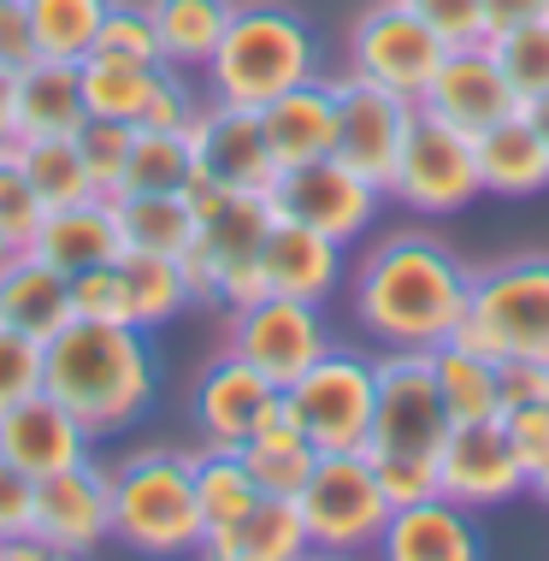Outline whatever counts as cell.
Masks as SVG:
<instances>
[{"mask_svg":"<svg viewBox=\"0 0 549 561\" xmlns=\"http://www.w3.org/2000/svg\"><path fill=\"white\" fill-rule=\"evenodd\" d=\"M89 59H106V66H142V71L165 66L148 7H125V0H113V12H106V24H101V36H95V48H89Z\"/></svg>","mask_w":549,"mask_h":561,"instance_id":"obj_40","label":"cell"},{"mask_svg":"<svg viewBox=\"0 0 549 561\" xmlns=\"http://www.w3.org/2000/svg\"><path fill=\"white\" fill-rule=\"evenodd\" d=\"M455 337L491 360H544L549 367V254L491 266L472 278L467 320Z\"/></svg>","mask_w":549,"mask_h":561,"instance_id":"obj_6","label":"cell"},{"mask_svg":"<svg viewBox=\"0 0 549 561\" xmlns=\"http://www.w3.org/2000/svg\"><path fill=\"white\" fill-rule=\"evenodd\" d=\"M261 278L278 296H301V301H325L343 278V242H331L325 231H308L296 219H278L261 254Z\"/></svg>","mask_w":549,"mask_h":561,"instance_id":"obj_25","label":"cell"},{"mask_svg":"<svg viewBox=\"0 0 549 561\" xmlns=\"http://www.w3.org/2000/svg\"><path fill=\"white\" fill-rule=\"evenodd\" d=\"M444 54H449L444 36H437V30L425 24L408 0H385V7H373L355 24V42H348L355 78L385 83V89H396V95H408V101L425 95V83L437 78Z\"/></svg>","mask_w":549,"mask_h":561,"instance_id":"obj_12","label":"cell"},{"mask_svg":"<svg viewBox=\"0 0 549 561\" xmlns=\"http://www.w3.org/2000/svg\"><path fill=\"white\" fill-rule=\"evenodd\" d=\"M231 0H148L165 66H207L231 30Z\"/></svg>","mask_w":549,"mask_h":561,"instance_id":"obj_32","label":"cell"},{"mask_svg":"<svg viewBox=\"0 0 549 561\" xmlns=\"http://www.w3.org/2000/svg\"><path fill=\"white\" fill-rule=\"evenodd\" d=\"M130 142H136V125H125V118H101V113H89L83 125H78V148H83L89 178H95V190H101V195H118V184H125Z\"/></svg>","mask_w":549,"mask_h":561,"instance_id":"obj_41","label":"cell"},{"mask_svg":"<svg viewBox=\"0 0 549 561\" xmlns=\"http://www.w3.org/2000/svg\"><path fill=\"white\" fill-rule=\"evenodd\" d=\"M19 254H24V249H19V242H12L7 231H0V272H7L12 261H19Z\"/></svg>","mask_w":549,"mask_h":561,"instance_id":"obj_56","label":"cell"},{"mask_svg":"<svg viewBox=\"0 0 549 561\" xmlns=\"http://www.w3.org/2000/svg\"><path fill=\"white\" fill-rule=\"evenodd\" d=\"M190 479H195V508H202V543L225 538L242 514L261 503V484H254L249 461L237 449L207 444L202 455H190Z\"/></svg>","mask_w":549,"mask_h":561,"instance_id":"obj_30","label":"cell"},{"mask_svg":"<svg viewBox=\"0 0 549 561\" xmlns=\"http://www.w3.org/2000/svg\"><path fill=\"white\" fill-rule=\"evenodd\" d=\"M284 402L319 455L366 449L378 408V360L355 355V348H325L296 385H284Z\"/></svg>","mask_w":549,"mask_h":561,"instance_id":"obj_7","label":"cell"},{"mask_svg":"<svg viewBox=\"0 0 549 561\" xmlns=\"http://www.w3.org/2000/svg\"><path fill=\"white\" fill-rule=\"evenodd\" d=\"M313 30L301 24V12L289 7H237L225 42L207 59V78L219 101L237 107H266L284 89H296L301 78H313Z\"/></svg>","mask_w":549,"mask_h":561,"instance_id":"obj_3","label":"cell"},{"mask_svg":"<svg viewBox=\"0 0 549 561\" xmlns=\"http://www.w3.org/2000/svg\"><path fill=\"white\" fill-rule=\"evenodd\" d=\"M195 178V142L190 130H142L136 125L130 165L118 190H183Z\"/></svg>","mask_w":549,"mask_h":561,"instance_id":"obj_37","label":"cell"},{"mask_svg":"<svg viewBox=\"0 0 549 561\" xmlns=\"http://www.w3.org/2000/svg\"><path fill=\"white\" fill-rule=\"evenodd\" d=\"M502 432H508L514 455L526 461V473L549 455V402H521V408H502Z\"/></svg>","mask_w":549,"mask_h":561,"instance_id":"obj_49","label":"cell"},{"mask_svg":"<svg viewBox=\"0 0 549 561\" xmlns=\"http://www.w3.org/2000/svg\"><path fill=\"white\" fill-rule=\"evenodd\" d=\"M83 455H89L83 420L59 397H48V390H36V397L12 402L7 414H0V461L24 467L30 479H48L59 467L83 461Z\"/></svg>","mask_w":549,"mask_h":561,"instance_id":"obj_20","label":"cell"},{"mask_svg":"<svg viewBox=\"0 0 549 561\" xmlns=\"http://www.w3.org/2000/svg\"><path fill=\"white\" fill-rule=\"evenodd\" d=\"M19 160H24L36 195H42V207H71V202L101 195L95 178H89V160H83L78 136H24Z\"/></svg>","mask_w":549,"mask_h":561,"instance_id":"obj_35","label":"cell"},{"mask_svg":"<svg viewBox=\"0 0 549 561\" xmlns=\"http://www.w3.org/2000/svg\"><path fill=\"white\" fill-rule=\"evenodd\" d=\"M526 491H538L544 503H549V455H544V461H538V467H531V473H526Z\"/></svg>","mask_w":549,"mask_h":561,"instance_id":"obj_55","label":"cell"},{"mask_svg":"<svg viewBox=\"0 0 549 561\" xmlns=\"http://www.w3.org/2000/svg\"><path fill=\"white\" fill-rule=\"evenodd\" d=\"M272 195V214L278 219H296L308 231H325L331 242H355L378 214V184H366L355 165H343L338 154H319V160H301V165H284L278 184L266 190Z\"/></svg>","mask_w":549,"mask_h":561,"instance_id":"obj_11","label":"cell"},{"mask_svg":"<svg viewBox=\"0 0 549 561\" xmlns=\"http://www.w3.org/2000/svg\"><path fill=\"white\" fill-rule=\"evenodd\" d=\"M113 538L142 556L202 550V508H195L190 455L142 449L113 473Z\"/></svg>","mask_w":549,"mask_h":561,"instance_id":"obj_5","label":"cell"},{"mask_svg":"<svg viewBox=\"0 0 549 561\" xmlns=\"http://www.w3.org/2000/svg\"><path fill=\"white\" fill-rule=\"evenodd\" d=\"M449 408L437 390L432 355L425 348H396L390 360H378V408H373V455H432L449 437Z\"/></svg>","mask_w":549,"mask_h":561,"instance_id":"obj_10","label":"cell"},{"mask_svg":"<svg viewBox=\"0 0 549 561\" xmlns=\"http://www.w3.org/2000/svg\"><path fill=\"white\" fill-rule=\"evenodd\" d=\"M190 142H195V165L225 190H249V195H266L278 184V160H272V142H266V125H261V107H237V101H213L207 113H195L190 125Z\"/></svg>","mask_w":549,"mask_h":561,"instance_id":"obj_17","label":"cell"},{"mask_svg":"<svg viewBox=\"0 0 549 561\" xmlns=\"http://www.w3.org/2000/svg\"><path fill=\"white\" fill-rule=\"evenodd\" d=\"M437 491L461 508H496L526 491V461L514 455L502 420H455L437 449Z\"/></svg>","mask_w":549,"mask_h":561,"instance_id":"obj_15","label":"cell"},{"mask_svg":"<svg viewBox=\"0 0 549 561\" xmlns=\"http://www.w3.org/2000/svg\"><path fill=\"white\" fill-rule=\"evenodd\" d=\"M36 390H42V343L12 331V325H0V414L12 402L36 397Z\"/></svg>","mask_w":549,"mask_h":561,"instance_id":"obj_43","label":"cell"},{"mask_svg":"<svg viewBox=\"0 0 549 561\" xmlns=\"http://www.w3.org/2000/svg\"><path fill=\"white\" fill-rule=\"evenodd\" d=\"M425 24L444 36V48H472V42H491L484 24V0H408Z\"/></svg>","mask_w":549,"mask_h":561,"instance_id":"obj_45","label":"cell"},{"mask_svg":"<svg viewBox=\"0 0 549 561\" xmlns=\"http://www.w3.org/2000/svg\"><path fill=\"white\" fill-rule=\"evenodd\" d=\"M19 142V107H12V71H0V148Z\"/></svg>","mask_w":549,"mask_h":561,"instance_id":"obj_53","label":"cell"},{"mask_svg":"<svg viewBox=\"0 0 549 561\" xmlns=\"http://www.w3.org/2000/svg\"><path fill=\"white\" fill-rule=\"evenodd\" d=\"M378 550L390 561H472L479 556V533H472V508L455 496H420V503L390 508Z\"/></svg>","mask_w":549,"mask_h":561,"instance_id":"obj_22","label":"cell"},{"mask_svg":"<svg viewBox=\"0 0 549 561\" xmlns=\"http://www.w3.org/2000/svg\"><path fill=\"white\" fill-rule=\"evenodd\" d=\"M118 278H125V313H130V325H142V331L178 320L183 301H195L178 254L125 249V254H118Z\"/></svg>","mask_w":549,"mask_h":561,"instance_id":"obj_33","label":"cell"},{"mask_svg":"<svg viewBox=\"0 0 549 561\" xmlns=\"http://www.w3.org/2000/svg\"><path fill=\"white\" fill-rule=\"evenodd\" d=\"M231 348L249 367H261L272 385H296L301 373L325 355V320H319V301H301V296H254L237 308L231 320Z\"/></svg>","mask_w":549,"mask_h":561,"instance_id":"obj_13","label":"cell"},{"mask_svg":"<svg viewBox=\"0 0 549 561\" xmlns=\"http://www.w3.org/2000/svg\"><path fill=\"white\" fill-rule=\"evenodd\" d=\"M472 154H479V184L491 195H544L549 190V148H544L538 125L526 118V107L472 136Z\"/></svg>","mask_w":549,"mask_h":561,"instance_id":"obj_28","label":"cell"},{"mask_svg":"<svg viewBox=\"0 0 549 561\" xmlns=\"http://www.w3.org/2000/svg\"><path fill=\"white\" fill-rule=\"evenodd\" d=\"M30 59H42V48H36L24 0H0V71H24Z\"/></svg>","mask_w":549,"mask_h":561,"instance_id":"obj_50","label":"cell"},{"mask_svg":"<svg viewBox=\"0 0 549 561\" xmlns=\"http://www.w3.org/2000/svg\"><path fill=\"white\" fill-rule=\"evenodd\" d=\"M36 533V479L24 467L0 461V538Z\"/></svg>","mask_w":549,"mask_h":561,"instance_id":"obj_48","label":"cell"},{"mask_svg":"<svg viewBox=\"0 0 549 561\" xmlns=\"http://www.w3.org/2000/svg\"><path fill=\"white\" fill-rule=\"evenodd\" d=\"M472 301V272L437 237H390L355 278V313L396 348H437L455 337Z\"/></svg>","mask_w":549,"mask_h":561,"instance_id":"obj_2","label":"cell"},{"mask_svg":"<svg viewBox=\"0 0 549 561\" xmlns=\"http://www.w3.org/2000/svg\"><path fill=\"white\" fill-rule=\"evenodd\" d=\"M261 125H266V142H272L278 172L284 165L331 154V142H338V83H325L313 71V78H301L296 89H284L278 101H266Z\"/></svg>","mask_w":549,"mask_h":561,"instance_id":"obj_23","label":"cell"},{"mask_svg":"<svg viewBox=\"0 0 549 561\" xmlns=\"http://www.w3.org/2000/svg\"><path fill=\"white\" fill-rule=\"evenodd\" d=\"M160 385L155 348L142 325L125 320H71L42 343V390L83 420L89 437L125 432L148 414Z\"/></svg>","mask_w":549,"mask_h":561,"instance_id":"obj_1","label":"cell"},{"mask_svg":"<svg viewBox=\"0 0 549 561\" xmlns=\"http://www.w3.org/2000/svg\"><path fill=\"white\" fill-rule=\"evenodd\" d=\"M414 107L420 101L396 95L385 83H366V78L338 83V142H331V154L343 165H355L366 184H378L390 195V178H396V160H402Z\"/></svg>","mask_w":549,"mask_h":561,"instance_id":"obj_14","label":"cell"},{"mask_svg":"<svg viewBox=\"0 0 549 561\" xmlns=\"http://www.w3.org/2000/svg\"><path fill=\"white\" fill-rule=\"evenodd\" d=\"M526 118H531V125H538L544 148H549V95H544V101H526Z\"/></svg>","mask_w":549,"mask_h":561,"instance_id":"obj_54","label":"cell"},{"mask_svg":"<svg viewBox=\"0 0 549 561\" xmlns=\"http://www.w3.org/2000/svg\"><path fill=\"white\" fill-rule=\"evenodd\" d=\"M420 107L449 118L455 130L479 136V130H491L496 118L521 113V95H514L508 78H502L491 42H472V48H449L444 54V66H437L432 83H425Z\"/></svg>","mask_w":549,"mask_h":561,"instance_id":"obj_18","label":"cell"},{"mask_svg":"<svg viewBox=\"0 0 549 561\" xmlns=\"http://www.w3.org/2000/svg\"><path fill=\"white\" fill-rule=\"evenodd\" d=\"M71 320H125V278H118V261L106 266H89L71 278Z\"/></svg>","mask_w":549,"mask_h":561,"instance_id":"obj_44","label":"cell"},{"mask_svg":"<svg viewBox=\"0 0 549 561\" xmlns=\"http://www.w3.org/2000/svg\"><path fill=\"white\" fill-rule=\"evenodd\" d=\"M538 19H549V0H484L491 36H502V30H514V24H538Z\"/></svg>","mask_w":549,"mask_h":561,"instance_id":"obj_52","label":"cell"},{"mask_svg":"<svg viewBox=\"0 0 549 561\" xmlns=\"http://www.w3.org/2000/svg\"><path fill=\"white\" fill-rule=\"evenodd\" d=\"M42 195L36 184H30V172H24V160H19V142H7L0 148V231H7L19 249H30L42 231Z\"/></svg>","mask_w":549,"mask_h":561,"instance_id":"obj_42","label":"cell"},{"mask_svg":"<svg viewBox=\"0 0 549 561\" xmlns=\"http://www.w3.org/2000/svg\"><path fill=\"white\" fill-rule=\"evenodd\" d=\"M12 107H19V142L24 136H78L89 118L83 101V66L78 59H30L12 71Z\"/></svg>","mask_w":549,"mask_h":561,"instance_id":"obj_24","label":"cell"},{"mask_svg":"<svg viewBox=\"0 0 549 561\" xmlns=\"http://www.w3.org/2000/svg\"><path fill=\"white\" fill-rule=\"evenodd\" d=\"M432 355V373H437V390H444V408L449 420H496V360L479 355V348H467L461 337H444L437 348H425Z\"/></svg>","mask_w":549,"mask_h":561,"instance_id":"obj_34","label":"cell"},{"mask_svg":"<svg viewBox=\"0 0 549 561\" xmlns=\"http://www.w3.org/2000/svg\"><path fill=\"white\" fill-rule=\"evenodd\" d=\"M272 402H278V385H272L261 367H249L237 348H225V355L213 360L202 378H195L190 414H195V426H202L207 444L242 449V444H249V432L261 426V414H266Z\"/></svg>","mask_w":549,"mask_h":561,"instance_id":"obj_19","label":"cell"},{"mask_svg":"<svg viewBox=\"0 0 549 561\" xmlns=\"http://www.w3.org/2000/svg\"><path fill=\"white\" fill-rule=\"evenodd\" d=\"M491 54H496L502 78L514 83L521 107H526V101H544V95H549V19L514 24V30H502V36H491Z\"/></svg>","mask_w":549,"mask_h":561,"instance_id":"obj_39","label":"cell"},{"mask_svg":"<svg viewBox=\"0 0 549 561\" xmlns=\"http://www.w3.org/2000/svg\"><path fill=\"white\" fill-rule=\"evenodd\" d=\"M195 113H202V107H195V95L183 89L178 66H160L155 95H148V113H142V130H190Z\"/></svg>","mask_w":549,"mask_h":561,"instance_id":"obj_47","label":"cell"},{"mask_svg":"<svg viewBox=\"0 0 549 561\" xmlns=\"http://www.w3.org/2000/svg\"><path fill=\"white\" fill-rule=\"evenodd\" d=\"M496 397H502V408L549 402V367H544V360H496ZM502 408H496V414H502Z\"/></svg>","mask_w":549,"mask_h":561,"instance_id":"obj_51","label":"cell"},{"mask_svg":"<svg viewBox=\"0 0 549 561\" xmlns=\"http://www.w3.org/2000/svg\"><path fill=\"white\" fill-rule=\"evenodd\" d=\"M36 538L54 556H83L101 538H113V473L71 461L59 473L36 479Z\"/></svg>","mask_w":549,"mask_h":561,"instance_id":"obj_16","label":"cell"},{"mask_svg":"<svg viewBox=\"0 0 549 561\" xmlns=\"http://www.w3.org/2000/svg\"><path fill=\"white\" fill-rule=\"evenodd\" d=\"M30 254H42V261L59 266L66 278L118 261V254H125V231H118L113 195H89V202H71V207H48L36 242H30Z\"/></svg>","mask_w":549,"mask_h":561,"instance_id":"obj_21","label":"cell"},{"mask_svg":"<svg viewBox=\"0 0 549 561\" xmlns=\"http://www.w3.org/2000/svg\"><path fill=\"white\" fill-rule=\"evenodd\" d=\"M301 520H308L313 550L325 556H355V550H378V533L390 520V496L373 473L366 449H343V455H319L313 479L296 496Z\"/></svg>","mask_w":549,"mask_h":561,"instance_id":"obj_8","label":"cell"},{"mask_svg":"<svg viewBox=\"0 0 549 561\" xmlns=\"http://www.w3.org/2000/svg\"><path fill=\"white\" fill-rule=\"evenodd\" d=\"M0 325L24 331V337L48 343L71 325V278L59 266H48L42 254H19L0 272Z\"/></svg>","mask_w":549,"mask_h":561,"instance_id":"obj_27","label":"cell"},{"mask_svg":"<svg viewBox=\"0 0 549 561\" xmlns=\"http://www.w3.org/2000/svg\"><path fill=\"white\" fill-rule=\"evenodd\" d=\"M278 214H272V195H249V190H231L225 202H213L202 214V231L195 242L178 254L183 261V278H190V296L195 301H219V308H242V301L266 296V278H261V254H266V237Z\"/></svg>","mask_w":549,"mask_h":561,"instance_id":"obj_4","label":"cell"},{"mask_svg":"<svg viewBox=\"0 0 549 561\" xmlns=\"http://www.w3.org/2000/svg\"><path fill=\"white\" fill-rule=\"evenodd\" d=\"M373 473H378V484H385L390 508L420 503V496H437V461L432 455H373Z\"/></svg>","mask_w":549,"mask_h":561,"instance_id":"obj_46","label":"cell"},{"mask_svg":"<svg viewBox=\"0 0 549 561\" xmlns=\"http://www.w3.org/2000/svg\"><path fill=\"white\" fill-rule=\"evenodd\" d=\"M30 12V30H36V48L48 59H89L95 48L106 12H113V0H24Z\"/></svg>","mask_w":549,"mask_h":561,"instance_id":"obj_36","label":"cell"},{"mask_svg":"<svg viewBox=\"0 0 549 561\" xmlns=\"http://www.w3.org/2000/svg\"><path fill=\"white\" fill-rule=\"evenodd\" d=\"M118 231H125V249H148V254H183L202 231L190 195L183 190H118Z\"/></svg>","mask_w":549,"mask_h":561,"instance_id":"obj_31","label":"cell"},{"mask_svg":"<svg viewBox=\"0 0 549 561\" xmlns=\"http://www.w3.org/2000/svg\"><path fill=\"white\" fill-rule=\"evenodd\" d=\"M202 550L219 561H296L313 550V538H308V520H301V508L289 496H261L231 533L202 543Z\"/></svg>","mask_w":549,"mask_h":561,"instance_id":"obj_29","label":"cell"},{"mask_svg":"<svg viewBox=\"0 0 549 561\" xmlns=\"http://www.w3.org/2000/svg\"><path fill=\"white\" fill-rule=\"evenodd\" d=\"M155 78H160V66L142 71V66H106V59H83V101H89V113H101V118L142 125L148 95H155Z\"/></svg>","mask_w":549,"mask_h":561,"instance_id":"obj_38","label":"cell"},{"mask_svg":"<svg viewBox=\"0 0 549 561\" xmlns=\"http://www.w3.org/2000/svg\"><path fill=\"white\" fill-rule=\"evenodd\" d=\"M390 195L408 202L414 214H455V207H467L472 195H484L472 136L455 130L449 118L414 107V125H408V142H402V160H396Z\"/></svg>","mask_w":549,"mask_h":561,"instance_id":"obj_9","label":"cell"},{"mask_svg":"<svg viewBox=\"0 0 549 561\" xmlns=\"http://www.w3.org/2000/svg\"><path fill=\"white\" fill-rule=\"evenodd\" d=\"M237 455L249 461V473H254V484H261V496H289V503L301 496V484H308L313 467H319V449L308 444L301 420L289 414L284 390H278V402L261 414V426L249 432V444H242Z\"/></svg>","mask_w":549,"mask_h":561,"instance_id":"obj_26","label":"cell"}]
</instances>
